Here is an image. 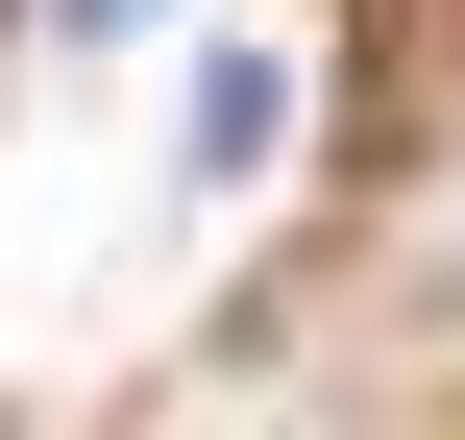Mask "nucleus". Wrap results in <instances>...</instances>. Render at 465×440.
Returning a JSON list of instances; mask_svg holds the SVG:
<instances>
[{
  "label": "nucleus",
  "mask_w": 465,
  "mask_h": 440,
  "mask_svg": "<svg viewBox=\"0 0 465 440\" xmlns=\"http://www.w3.org/2000/svg\"><path fill=\"white\" fill-rule=\"evenodd\" d=\"M49 24H74V49H123V24H147V0H49Z\"/></svg>",
  "instance_id": "obj_1"
}]
</instances>
